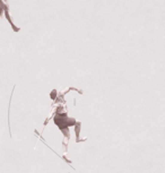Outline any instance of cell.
<instances>
[{
    "label": "cell",
    "instance_id": "cell-1",
    "mask_svg": "<svg viewBox=\"0 0 165 173\" xmlns=\"http://www.w3.org/2000/svg\"><path fill=\"white\" fill-rule=\"evenodd\" d=\"M4 11H5V15H6V18H7V20H8V23L11 25V27H13V30L15 31V32H18L19 31V28L17 27V26L11 22V18H10V16H9V13H8V6H6L5 7V9H4Z\"/></svg>",
    "mask_w": 165,
    "mask_h": 173
},
{
    "label": "cell",
    "instance_id": "cell-2",
    "mask_svg": "<svg viewBox=\"0 0 165 173\" xmlns=\"http://www.w3.org/2000/svg\"><path fill=\"white\" fill-rule=\"evenodd\" d=\"M5 4H4V2H2V1H1V0H0V7H5Z\"/></svg>",
    "mask_w": 165,
    "mask_h": 173
}]
</instances>
